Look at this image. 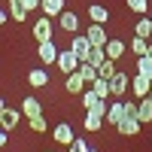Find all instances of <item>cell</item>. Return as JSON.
I'll use <instances>...</instances> for the list:
<instances>
[{"mask_svg":"<svg viewBox=\"0 0 152 152\" xmlns=\"http://www.w3.org/2000/svg\"><path fill=\"white\" fill-rule=\"evenodd\" d=\"M128 88H131V79H128V73L116 70V76H113V79H110V91H113V97L125 100V94H128Z\"/></svg>","mask_w":152,"mask_h":152,"instance_id":"cell-1","label":"cell"},{"mask_svg":"<svg viewBox=\"0 0 152 152\" xmlns=\"http://www.w3.org/2000/svg\"><path fill=\"white\" fill-rule=\"evenodd\" d=\"M58 70L61 73H73V70H79V58H76L73 49H64V52H58Z\"/></svg>","mask_w":152,"mask_h":152,"instance_id":"cell-2","label":"cell"},{"mask_svg":"<svg viewBox=\"0 0 152 152\" xmlns=\"http://www.w3.org/2000/svg\"><path fill=\"white\" fill-rule=\"evenodd\" d=\"M131 91H134V97H137V100L149 97V91H152V79H149V76H143V73L131 76Z\"/></svg>","mask_w":152,"mask_h":152,"instance_id":"cell-3","label":"cell"},{"mask_svg":"<svg viewBox=\"0 0 152 152\" xmlns=\"http://www.w3.org/2000/svg\"><path fill=\"white\" fill-rule=\"evenodd\" d=\"M34 40L37 43H46V40H52V18H37L34 21Z\"/></svg>","mask_w":152,"mask_h":152,"instance_id":"cell-4","label":"cell"},{"mask_svg":"<svg viewBox=\"0 0 152 152\" xmlns=\"http://www.w3.org/2000/svg\"><path fill=\"white\" fill-rule=\"evenodd\" d=\"M58 52H61V49L55 46V40H46V43H40V49H37V55H40L43 64H55V61H58Z\"/></svg>","mask_w":152,"mask_h":152,"instance_id":"cell-5","label":"cell"},{"mask_svg":"<svg viewBox=\"0 0 152 152\" xmlns=\"http://www.w3.org/2000/svg\"><path fill=\"white\" fill-rule=\"evenodd\" d=\"M70 49L76 52L79 61H88V55H91V43H88L85 34H82V37H73V40H70Z\"/></svg>","mask_w":152,"mask_h":152,"instance_id":"cell-6","label":"cell"},{"mask_svg":"<svg viewBox=\"0 0 152 152\" xmlns=\"http://www.w3.org/2000/svg\"><path fill=\"white\" fill-rule=\"evenodd\" d=\"M85 37H88V43L91 46H107V31H104V24H97V21H91V28L85 31Z\"/></svg>","mask_w":152,"mask_h":152,"instance_id":"cell-7","label":"cell"},{"mask_svg":"<svg viewBox=\"0 0 152 152\" xmlns=\"http://www.w3.org/2000/svg\"><path fill=\"white\" fill-rule=\"evenodd\" d=\"M64 88H67L70 94H82L85 88H88V82L79 76V70H73V73H67V82H64Z\"/></svg>","mask_w":152,"mask_h":152,"instance_id":"cell-8","label":"cell"},{"mask_svg":"<svg viewBox=\"0 0 152 152\" xmlns=\"http://www.w3.org/2000/svg\"><path fill=\"white\" fill-rule=\"evenodd\" d=\"M21 122V110H3V113H0V128H3V131H12V128H15V125Z\"/></svg>","mask_w":152,"mask_h":152,"instance_id":"cell-9","label":"cell"},{"mask_svg":"<svg viewBox=\"0 0 152 152\" xmlns=\"http://www.w3.org/2000/svg\"><path fill=\"white\" fill-rule=\"evenodd\" d=\"M58 21H61V28L64 31H70V34H76L79 31V15H76V12H70V9H64L58 15Z\"/></svg>","mask_w":152,"mask_h":152,"instance_id":"cell-10","label":"cell"},{"mask_svg":"<svg viewBox=\"0 0 152 152\" xmlns=\"http://www.w3.org/2000/svg\"><path fill=\"white\" fill-rule=\"evenodd\" d=\"M116 128H119V134H125V137H134L137 131H140V119H134V116H125V119L116 125Z\"/></svg>","mask_w":152,"mask_h":152,"instance_id":"cell-11","label":"cell"},{"mask_svg":"<svg viewBox=\"0 0 152 152\" xmlns=\"http://www.w3.org/2000/svg\"><path fill=\"white\" fill-rule=\"evenodd\" d=\"M55 143H61V146H70L73 143V128H70L67 122L55 125Z\"/></svg>","mask_w":152,"mask_h":152,"instance_id":"cell-12","label":"cell"},{"mask_svg":"<svg viewBox=\"0 0 152 152\" xmlns=\"http://www.w3.org/2000/svg\"><path fill=\"white\" fill-rule=\"evenodd\" d=\"M122 119H125V100H113L110 110H107V122L110 125H119Z\"/></svg>","mask_w":152,"mask_h":152,"instance_id":"cell-13","label":"cell"},{"mask_svg":"<svg viewBox=\"0 0 152 152\" xmlns=\"http://www.w3.org/2000/svg\"><path fill=\"white\" fill-rule=\"evenodd\" d=\"M21 116H24V119H31V116H43L40 100H37V97H24V100H21Z\"/></svg>","mask_w":152,"mask_h":152,"instance_id":"cell-14","label":"cell"},{"mask_svg":"<svg viewBox=\"0 0 152 152\" xmlns=\"http://www.w3.org/2000/svg\"><path fill=\"white\" fill-rule=\"evenodd\" d=\"M137 119H140V125H149L152 122V100L149 97L137 100Z\"/></svg>","mask_w":152,"mask_h":152,"instance_id":"cell-15","label":"cell"},{"mask_svg":"<svg viewBox=\"0 0 152 152\" xmlns=\"http://www.w3.org/2000/svg\"><path fill=\"white\" fill-rule=\"evenodd\" d=\"M40 9L46 12L49 18H55V15L64 12V0H40Z\"/></svg>","mask_w":152,"mask_h":152,"instance_id":"cell-16","label":"cell"},{"mask_svg":"<svg viewBox=\"0 0 152 152\" xmlns=\"http://www.w3.org/2000/svg\"><path fill=\"white\" fill-rule=\"evenodd\" d=\"M88 18H91V21H97V24H107L110 9H107V6H100V3H91V6H88Z\"/></svg>","mask_w":152,"mask_h":152,"instance_id":"cell-17","label":"cell"},{"mask_svg":"<svg viewBox=\"0 0 152 152\" xmlns=\"http://www.w3.org/2000/svg\"><path fill=\"white\" fill-rule=\"evenodd\" d=\"M91 88H94V94H97V97H104V100L113 97V91H110V79H104V76H97V79L91 82Z\"/></svg>","mask_w":152,"mask_h":152,"instance_id":"cell-18","label":"cell"},{"mask_svg":"<svg viewBox=\"0 0 152 152\" xmlns=\"http://www.w3.org/2000/svg\"><path fill=\"white\" fill-rule=\"evenodd\" d=\"M104 52H107V58L116 61V58H122V55H125V43H122V40H107Z\"/></svg>","mask_w":152,"mask_h":152,"instance_id":"cell-19","label":"cell"},{"mask_svg":"<svg viewBox=\"0 0 152 152\" xmlns=\"http://www.w3.org/2000/svg\"><path fill=\"white\" fill-rule=\"evenodd\" d=\"M28 82H31V85H34V88H43V85H46V82H49V73H46V70H43V67H34V70H31V73H28Z\"/></svg>","mask_w":152,"mask_h":152,"instance_id":"cell-20","label":"cell"},{"mask_svg":"<svg viewBox=\"0 0 152 152\" xmlns=\"http://www.w3.org/2000/svg\"><path fill=\"white\" fill-rule=\"evenodd\" d=\"M6 3H9V18L12 21H24L28 18V9L21 6V0H6Z\"/></svg>","mask_w":152,"mask_h":152,"instance_id":"cell-21","label":"cell"},{"mask_svg":"<svg viewBox=\"0 0 152 152\" xmlns=\"http://www.w3.org/2000/svg\"><path fill=\"white\" fill-rule=\"evenodd\" d=\"M79 76H82L88 85H91V82L97 79V67L91 64V61H79Z\"/></svg>","mask_w":152,"mask_h":152,"instance_id":"cell-22","label":"cell"},{"mask_svg":"<svg viewBox=\"0 0 152 152\" xmlns=\"http://www.w3.org/2000/svg\"><path fill=\"white\" fill-rule=\"evenodd\" d=\"M97 76H104V79H113V76H116V61L113 58H104L97 64Z\"/></svg>","mask_w":152,"mask_h":152,"instance_id":"cell-23","label":"cell"},{"mask_svg":"<svg viewBox=\"0 0 152 152\" xmlns=\"http://www.w3.org/2000/svg\"><path fill=\"white\" fill-rule=\"evenodd\" d=\"M134 37H143V40H152V18H140L134 28Z\"/></svg>","mask_w":152,"mask_h":152,"instance_id":"cell-24","label":"cell"},{"mask_svg":"<svg viewBox=\"0 0 152 152\" xmlns=\"http://www.w3.org/2000/svg\"><path fill=\"white\" fill-rule=\"evenodd\" d=\"M104 116H97V113H88V116H85V131H100V128H104Z\"/></svg>","mask_w":152,"mask_h":152,"instance_id":"cell-25","label":"cell"},{"mask_svg":"<svg viewBox=\"0 0 152 152\" xmlns=\"http://www.w3.org/2000/svg\"><path fill=\"white\" fill-rule=\"evenodd\" d=\"M131 52L140 58V55H149V40H143V37H134L131 40Z\"/></svg>","mask_w":152,"mask_h":152,"instance_id":"cell-26","label":"cell"},{"mask_svg":"<svg viewBox=\"0 0 152 152\" xmlns=\"http://www.w3.org/2000/svg\"><path fill=\"white\" fill-rule=\"evenodd\" d=\"M137 73H143V76L152 79V55H140L137 58Z\"/></svg>","mask_w":152,"mask_h":152,"instance_id":"cell-27","label":"cell"},{"mask_svg":"<svg viewBox=\"0 0 152 152\" xmlns=\"http://www.w3.org/2000/svg\"><path fill=\"white\" fill-rule=\"evenodd\" d=\"M28 122H31V131H34V134H46V131H49V122H46L43 116H31Z\"/></svg>","mask_w":152,"mask_h":152,"instance_id":"cell-28","label":"cell"},{"mask_svg":"<svg viewBox=\"0 0 152 152\" xmlns=\"http://www.w3.org/2000/svg\"><path fill=\"white\" fill-rule=\"evenodd\" d=\"M128 9L137 12V15H146L149 12V0H128Z\"/></svg>","mask_w":152,"mask_h":152,"instance_id":"cell-29","label":"cell"},{"mask_svg":"<svg viewBox=\"0 0 152 152\" xmlns=\"http://www.w3.org/2000/svg\"><path fill=\"white\" fill-rule=\"evenodd\" d=\"M94 104H97V94H94V88H85V91H82V107H85V113L91 110Z\"/></svg>","mask_w":152,"mask_h":152,"instance_id":"cell-30","label":"cell"},{"mask_svg":"<svg viewBox=\"0 0 152 152\" xmlns=\"http://www.w3.org/2000/svg\"><path fill=\"white\" fill-rule=\"evenodd\" d=\"M107 58V52H104V46H91V55H88V61H91V64L97 67L100 64V61H104Z\"/></svg>","mask_w":152,"mask_h":152,"instance_id":"cell-31","label":"cell"},{"mask_svg":"<svg viewBox=\"0 0 152 152\" xmlns=\"http://www.w3.org/2000/svg\"><path fill=\"white\" fill-rule=\"evenodd\" d=\"M67 149H70V152H91V149H88V143H85V140H76V137H73V143H70Z\"/></svg>","mask_w":152,"mask_h":152,"instance_id":"cell-32","label":"cell"},{"mask_svg":"<svg viewBox=\"0 0 152 152\" xmlns=\"http://www.w3.org/2000/svg\"><path fill=\"white\" fill-rule=\"evenodd\" d=\"M21 6H24V9H28V12H34L37 6H40V0H21Z\"/></svg>","mask_w":152,"mask_h":152,"instance_id":"cell-33","label":"cell"},{"mask_svg":"<svg viewBox=\"0 0 152 152\" xmlns=\"http://www.w3.org/2000/svg\"><path fill=\"white\" fill-rule=\"evenodd\" d=\"M3 146H6V131L0 128V149H3Z\"/></svg>","mask_w":152,"mask_h":152,"instance_id":"cell-34","label":"cell"},{"mask_svg":"<svg viewBox=\"0 0 152 152\" xmlns=\"http://www.w3.org/2000/svg\"><path fill=\"white\" fill-rule=\"evenodd\" d=\"M0 24H6V9H0Z\"/></svg>","mask_w":152,"mask_h":152,"instance_id":"cell-35","label":"cell"},{"mask_svg":"<svg viewBox=\"0 0 152 152\" xmlns=\"http://www.w3.org/2000/svg\"><path fill=\"white\" fill-rule=\"evenodd\" d=\"M3 110H6V104H3V100H0V113H3Z\"/></svg>","mask_w":152,"mask_h":152,"instance_id":"cell-36","label":"cell"},{"mask_svg":"<svg viewBox=\"0 0 152 152\" xmlns=\"http://www.w3.org/2000/svg\"><path fill=\"white\" fill-rule=\"evenodd\" d=\"M149 55H152V40H149Z\"/></svg>","mask_w":152,"mask_h":152,"instance_id":"cell-37","label":"cell"},{"mask_svg":"<svg viewBox=\"0 0 152 152\" xmlns=\"http://www.w3.org/2000/svg\"><path fill=\"white\" fill-rule=\"evenodd\" d=\"M149 100H152V91H149Z\"/></svg>","mask_w":152,"mask_h":152,"instance_id":"cell-38","label":"cell"},{"mask_svg":"<svg viewBox=\"0 0 152 152\" xmlns=\"http://www.w3.org/2000/svg\"><path fill=\"white\" fill-rule=\"evenodd\" d=\"M91 152H94V149H91Z\"/></svg>","mask_w":152,"mask_h":152,"instance_id":"cell-39","label":"cell"}]
</instances>
